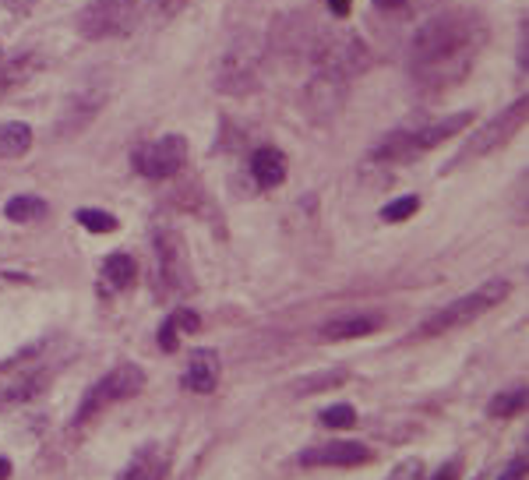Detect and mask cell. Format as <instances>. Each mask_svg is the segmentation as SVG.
I'll list each match as a JSON object with an SVG mask.
<instances>
[{
    "label": "cell",
    "instance_id": "1",
    "mask_svg": "<svg viewBox=\"0 0 529 480\" xmlns=\"http://www.w3.org/2000/svg\"><path fill=\"white\" fill-rule=\"evenodd\" d=\"M484 39H487V25L473 11H452L441 18H431L410 39L413 81L431 92L459 85L470 74L473 57L480 53Z\"/></svg>",
    "mask_w": 529,
    "mask_h": 480
},
{
    "label": "cell",
    "instance_id": "2",
    "mask_svg": "<svg viewBox=\"0 0 529 480\" xmlns=\"http://www.w3.org/2000/svg\"><path fill=\"white\" fill-rule=\"evenodd\" d=\"M470 120H473V113L466 110V113H448V117H441V120H434V124H427V128H417V131H395V135H388V138L374 149V159H385V163L417 159V156L431 152L434 145L456 138L463 128H470Z\"/></svg>",
    "mask_w": 529,
    "mask_h": 480
},
{
    "label": "cell",
    "instance_id": "3",
    "mask_svg": "<svg viewBox=\"0 0 529 480\" xmlns=\"http://www.w3.org/2000/svg\"><path fill=\"white\" fill-rule=\"evenodd\" d=\"M509 290H512V286H509L505 279L484 283L480 290H473V293H466V297L445 304L441 311H434V314L420 325V336H441V332H448V329H459V325L477 321L480 314H487L491 307H498V304L509 297Z\"/></svg>",
    "mask_w": 529,
    "mask_h": 480
},
{
    "label": "cell",
    "instance_id": "4",
    "mask_svg": "<svg viewBox=\"0 0 529 480\" xmlns=\"http://www.w3.org/2000/svg\"><path fill=\"white\" fill-rule=\"evenodd\" d=\"M152 251H156V265H152V286L163 300H173L180 297L184 290H191V279H188V254H184V244L173 230H156L152 237Z\"/></svg>",
    "mask_w": 529,
    "mask_h": 480
},
{
    "label": "cell",
    "instance_id": "5",
    "mask_svg": "<svg viewBox=\"0 0 529 480\" xmlns=\"http://www.w3.org/2000/svg\"><path fill=\"white\" fill-rule=\"evenodd\" d=\"M138 25V0H92L78 14V32L85 39H124Z\"/></svg>",
    "mask_w": 529,
    "mask_h": 480
},
{
    "label": "cell",
    "instance_id": "6",
    "mask_svg": "<svg viewBox=\"0 0 529 480\" xmlns=\"http://www.w3.org/2000/svg\"><path fill=\"white\" fill-rule=\"evenodd\" d=\"M142 389H145V371H142L138 364H120V368H113L106 378H99V382L85 392V403H81V410H78V424L92 421L96 414H103V410L113 406V403H124V399L138 396Z\"/></svg>",
    "mask_w": 529,
    "mask_h": 480
},
{
    "label": "cell",
    "instance_id": "7",
    "mask_svg": "<svg viewBox=\"0 0 529 480\" xmlns=\"http://www.w3.org/2000/svg\"><path fill=\"white\" fill-rule=\"evenodd\" d=\"M526 110H529V103H526V96L523 99H516L505 113H498L491 124H484L473 138H470V145L459 152V159L456 163H466V159H477V156H487V152H494V149H502L523 124H526Z\"/></svg>",
    "mask_w": 529,
    "mask_h": 480
},
{
    "label": "cell",
    "instance_id": "8",
    "mask_svg": "<svg viewBox=\"0 0 529 480\" xmlns=\"http://www.w3.org/2000/svg\"><path fill=\"white\" fill-rule=\"evenodd\" d=\"M184 159H188V142L180 135H163L159 142H149V145L138 149L134 166L149 181H166V177L180 174Z\"/></svg>",
    "mask_w": 529,
    "mask_h": 480
},
{
    "label": "cell",
    "instance_id": "9",
    "mask_svg": "<svg viewBox=\"0 0 529 480\" xmlns=\"http://www.w3.org/2000/svg\"><path fill=\"white\" fill-rule=\"evenodd\" d=\"M258 60H262L258 46L244 50V43H237V50H230L226 60H223V67H219V89L234 92V96L251 92L258 85Z\"/></svg>",
    "mask_w": 529,
    "mask_h": 480
},
{
    "label": "cell",
    "instance_id": "10",
    "mask_svg": "<svg viewBox=\"0 0 529 480\" xmlns=\"http://www.w3.org/2000/svg\"><path fill=\"white\" fill-rule=\"evenodd\" d=\"M367 460H371V449L356 442H328V445H314L300 453V467H360Z\"/></svg>",
    "mask_w": 529,
    "mask_h": 480
},
{
    "label": "cell",
    "instance_id": "11",
    "mask_svg": "<svg viewBox=\"0 0 529 480\" xmlns=\"http://www.w3.org/2000/svg\"><path fill=\"white\" fill-rule=\"evenodd\" d=\"M216 385H219V357H216V350H195L191 360H188V371H184V389H191L198 396H209Z\"/></svg>",
    "mask_w": 529,
    "mask_h": 480
},
{
    "label": "cell",
    "instance_id": "12",
    "mask_svg": "<svg viewBox=\"0 0 529 480\" xmlns=\"http://www.w3.org/2000/svg\"><path fill=\"white\" fill-rule=\"evenodd\" d=\"M381 329V314H342L321 325L325 343H342V339H364Z\"/></svg>",
    "mask_w": 529,
    "mask_h": 480
},
{
    "label": "cell",
    "instance_id": "13",
    "mask_svg": "<svg viewBox=\"0 0 529 480\" xmlns=\"http://www.w3.org/2000/svg\"><path fill=\"white\" fill-rule=\"evenodd\" d=\"M251 174H255V181H258L262 188H279V184L286 181V156H282L279 149L264 145V149L255 152V159H251Z\"/></svg>",
    "mask_w": 529,
    "mask_h": 480
},
{
    "label": "cell",
    "instance_id": "14",
    "mask_svg": "<svg viewBox=\"0 0 529 480\" xmlns=\"http://www.w3.org/2000/svg\"><path fill=\"white\" fill-rule=\"evenodd\" d=\"M163 474H166V456H163V449L149 445L127 463L120 480H163Z\"/></svg>",
    "mask_w": 529,
    "mask_h": 480
},
{
    "label": "cell",
    "instance_id": "15",
    "mask_svg": "<svg viewBox=\"0 0 529 480\" xmlns=\"http://www.w3.org/2000/svg\"><path fill=\"white\" fill-rule=\"evenodd\" d=\"M32 149V128L21 120H11L0 128V159H18Z\"/></svg>",
    "mask_w": 529,
    "mask_h": 480
},
{
    "label": "cell",
    "instance_id": "16",
    "mask_svg": "<svg viewBox=\"0 0 529 480\" xmlns=\"http://www.w3.org/2000/svg\"><path fill=\"white\" fill-rule=\"evenodd\" d=\"M134 275H138V265H134V258L131 254H110L106 261H103V279L113 286V290H127L131 283H134Z\"/></svg>",
    "mask_w": 529,
    "mask_h": 480
},
{
    "label": "cell",
    "instance_id": "17",
    "mask_svg": "<svg viewBox=\"0 0 529 480\" xmlns=\"http://www.w3.org/2000/svg\"><path fill=\"white\" fill-rule=\"evenodd\" d=\"M4 216L11 223H35L46 216V202L35 198V195H14L7 205H4Z\"/></svg>",
    "mask_w": 529,
    "mask_h": 480
},
{
    "label": "cell",
    "instance_id": "18",
    "mask_svg": "<svg viewBox=\"0 0 529 480\" xmlns=\"http://www.w3.org/2000/svg\"><path fill=\"white\" fill-rule=\"evenodd\" d=\"M42 375H32V378H25V382H18V385H7V389H0V410H11V406H21V403H28L32 396H39V389H42Z\"/></svg>",
    "mask_w": 529,
    "mask_h": 480
},
{
    "label": "cell",
    "instance_id": "19",
    "mask_svg": "<svg viewBox=\"0 0 529 480\" xmlns=\"http://www.w3.org/2000/svg\"><path fill=\"white\" fill-rule=\"evenodd\" d=\"M519 410H526V385H519V389H509V392L494 396V399H491V406H487V414H491V417H516Z\"/></svg>",
    "mask_w": 529,
    "mask_h": 480
},
{
    "label": "cell",
    "instance_id": "20",
    "mask_svg": "<svg viewBox=\"0 0 529 480\" xmlns=\"http://www.w3.org/2000/svg\"><path fill=\"white\" fill-rule=\"evenodd\" d=\"M78 223H81L85 230H92V234H113V230H117V220H113L110 213H103V209H81V213H78Z\"/></svg>",
    "mask_w": 529,
    "mask_h": 480
},
{
    "label": "cell",
    "instance_id": "21",
    "mask_svg": "<svg viewBox=\"0 0 529 480\" xmlns=\"http://www.w3.org/2000/svg\"><path fill=\"white\" fill-rule=\"evenodd\" d=\"M417 209H420V198H413V195H410V198H395L392 205L381 209V220H385V223H402V220H410Z\"/></svg>",
    "mask_w": 529,
    "mask_h": 480
},
{
    "label": "cell",
    "instance_id": "22",
    "mask_svg": "<svg viewBox=\"0 0 529 480\" xmlns=\"http://www.w3.org/2000/svg\"><path fill=\"white\" fill-rule=\"evenodd\" d=\"M321 424H325V428H353V424H356V410L346 406V403L328 406V410L321 414Z\"/></svg>",
    "mask_w": 529,
    "mask_h": 480
},
{
    "label": "cell",
    "instance_id": "23",
    "mask_svg": "<svg viewBox=\"0 0 529 480\" xmlns=\"http://www.w3.org/2000/svg\"><path fill=\"white\" fill-rule=\"evenodd\" d=\"M170 325L177 329V336H180V332H198V329H202V318H198L195 311H188V307H184V311L170 314Z\"/></svg>",
    "mask_w": 529,
    "mask_h": 480
},
{
    "label": "cell",
    "instance_id": "24",
    "mask_svg": "<svg viewBox=\"0 0 529 480\" xmlns=\"http://www.w3.org/2000/svg\"><path fill=\"white\" fill-rule=\"evenodd\" d=\"M159 346H163L166 353H173V350H177V329H173L170 321L159 329Z\"/></svg>",
    "mask_w": 529,
    "mask_h": 480
},
{
    "label": "cell",
    "instance_id": "25",
    "mask_svg": "<svg viewBox=\"0 0 529 480\" xmlns=\"http://www.w3.org/2000/svg\"><path fill=\"white\" fill-rule=\"evenodd\" d=\"M498 480H526V456H523V460H512L509 470H505Z\"/></svg>",
    "mask_w": 529,
    "mask_h": 480
},
{
    "label": "cell",
    "instance_id": "26",
    "mask_svg": "<svg viewBox=\"0 0 529 480\" xmlns=\"http://www.w3.org/2000/svg\"><path fill=\"white\" fill-rule=\"evenodd\" d=\"M325 4L332 7V14H339V18H346V14H349V4H353V0H325Z\"/></svg>",
    "mask_w": 529,
    "mask_h": 480
},
{
    "label": "cell",
    "instance_id": "27",
    "mask_svg": "<svg viewBox=\"0 0 529 480\" xmlns=\"http://www.w3.org/2000/svg\"><path fill=\"white\" fill-rule=\"evenodd\" d=\"M374 4H378V7H388V11H395V7H402L406 0H374Z\"/></svg>",
    "mask_w": 529,
    "mask_h": 480
},
{
    "label": "cell",
    "instance_id": "28",
    "mask_svg": "<svg viewBox=\"0 0 529 480\" xmlns=\"http://www.w3.org/2000/svg\"><path fill=\"white\" fill-rule=\"evenodd\" d=\"M7 474H11V463H7V460H4V456H0V480L7 477Z\"/></svg>",
    "mask_w": 529,
    "mask_h": 480
},
{
    "label": "cell",
    "instance_id": "29",
    "mask_svg": "<svg viewBox=\"0 0 529 480\" xmlns=\"http://www.w3.org/2000/svg\"><path fill=\"white\" fill-rule=\"evenodd\" d=\"M0 71H4V57H0Z\"/></svg>",
    "mask_w": 529,
    "mask_h": 480
}]
</instances>
